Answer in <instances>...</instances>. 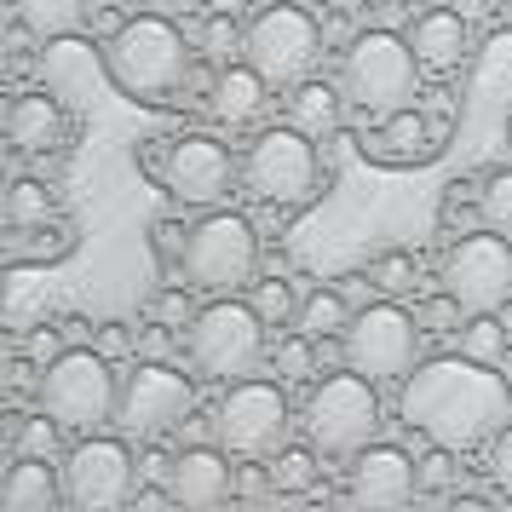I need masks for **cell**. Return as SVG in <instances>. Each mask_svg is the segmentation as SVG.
Segmentation results:
<instances>
[{
    "label": "cell",
    "mask_w": 512,
    "mask_h": 512,
    "mask_svg": "<svg viewBox=\"0 0 512 512\" xmlns=\"http://www.w3.org/2000/svg\"><path fill=\"white\" fill-rule=\"evenodd\" d=\"M403 426L443 449H489V438L512 420V386L495 374V363L478 357H426L397 392Z\"/></svg>",
    "instance_id": "1"
},
{
    "label": "cell",
    "mask_w": 512,
    "mask_h": 512,
    "mask_svg": "<svg viewBox=\"0 0 512 512\" xmlns=\"http://www.w3.org/2000/svg\"><path fill=\"white\" fill-rule=\"evenodd\" d=\"M104 70L116 81V93L133 98V104H173L190 87L185 29L162 18V12L127 18V24H116L110 47H104Z\"/></svg>",
    "instance_id": "2"
},
{
    "label": "cell",
    "mask_w": 512,
    "mask_h": 512,
    "mask_svg": "<svg viewBox=\"0 0 512 512\" xmlns=\"http://www.w3.org/2000/svg\"><path fill=\"white\" fill-rule=\"evenodd\" d=\"M420 58L409 47V35L397 29H363L346 41V58H340V87H346L351 110H363L369 121L397 116L420 98Z\"/></svg>",
    "instance_id": "3"
},
{
    "label": "cell",
    "mask_w": 512,
    "mask_h": 512,
    "mask_svg": "<svg viewBox=\"0 0 512 512\" xmlns=\"http://www.w3.org/2000/svg\"><path fill=\"white\" fill-rule=\"evenodd\" d=\"M35 397L64 432L87 438L116 426V403H121V380L110 369V351L104 346H70L64 357H52L47 369L35 374Z\"/></svg>",
    "instance_id": "4"
},
{
    "label": "cell",
    "mask_w": 512,
    "mask_h": 512,
    "mask_svg": "<svg viewBox=\"0 0 512 512\" xmlns=\"http://www.w3.org/2000/svg\"><path fill=\"white\" fill-rule=\"evenodd\" d=\"M323 162H317V139L282 121V127H259L254 144L242 150V185L265 208H305L323 196Z\"/></svg>",
    "instance_id": "5"
},
{
    "label": "cell",
    "mask_w": 512,
    "mask_h": 512,
    "mask_svg": "<svg viewBox=\"0 0 512 512\" xmlns=\"http://www.w3.org/2000/svg\"><path fill=\"white\" fill-rule=\"evenodd\" d=\"M300 426L305 438L317 443L323 455L334 461H351L357 449H369L380 438V392H374L369 374H323V380H311V392H305V409H300Z\"/></svg>",
    "instance_id": "6"
},
{
    "label": "cell",
    "mask_w": 512,
    "mask_h": 512,
    "mask_svg": "<svg viewBox=\"0 0 512 512\" xmlns=\"http://www.w3.org/2000/svg\"><path fill=\"white\" fill-rule=\"evenodd\" d=\"M190 363L208 380H248L265 363V317L254 311V300H236V294H213V305H202L190 317Z\"/></svg>",
    "instance_id": "7"
},
{
    "label": "cell",
    "mask_w": 512,
    "mask_h": 512,
    "mask_svg": "<svg viewBox=\"0 0 512 512\" xmlns=\"http://www.w3.org/2000/svg\"><path fill=\"white\" fill-rule=\"evenodd\" d=\"M179 271L202 294H242V288H254V271H259L254 219H242L231 208H208V219L190 225Z\"/></svg>",
    "instance_id": "8"
},
{
    "label": "cell",
    "mask_w": 512,
    "mask_h": 512,
    "mask_svg": "<svg viewBox=\"0 0 512 512\" xmlns=\"http://www.w3.org/2000/svg\"><path fill=\"white\" fill-rule=\"evenodd\" d=\"M420 334L426 328L415 311H403L397 300H369L340 334V357H346V369L369 374L374 386H403L415 374Z\"/></svg>",
    "instance_id": "9"
},
{
    "label": "cell",
    "mask_w": 512,
    "mask_h": 512,
    "mask_svg": "<svg viewBox=\"0 0 512 512\" xmlns=\"http://www.w3.org/2000/svg\"><path fill=\"white\" fill-rule=\"evenodd\" d=\"M294 432V403L282 380H231V392L213 409V438L231 449L236 461H271Z\"/></svg>",
    "instance_id": "10"
},
{
    "label": "cell",
    "mask_w": 512,
    "mask_h": 512,
    "mask_svg": "<svg viewBox=\"0 0 512 512\" xmlns=\"http://www.w3.org/2000/svg\"><path fill=\"white\" fill-rule=\"evenodd\" d=\"M242 58L271 87H300L305 75H317V64H323V24L305 12L300 0H277V6L254 12Z\"/></svg>",
    "instance_id": "11"
},
{
    "label": "cell",
    "mask_w": 512,
    "mask_h": 512,
    "mask_svg": "<svg viewBox=\"0 0 512 512\" xmlns=\"http://www.w3.org/2000/svg\"><path fill=\"white\" fill-rule=\"evenodd\" d=\"M438 288L455 294L461 311H501L512 305V236L507 231H466L438 259Z\"/></svg>",
    "instance_id": "12"
},
{
    "label": "cell",
    "mask_w": 512,
    "mask_h": 512,
    "mask_svg": "<svg viewBox=\"0 0 512 512\" xmlns=\"http://www.w3.org/2000/svg\"><path fill=\"white\" fill-rule=\"evenodd\" d=\"M196 409V386L185 369L173 363H133L121 374V403H116V426L133 443H162Z\"/></svg>",
    "instance_id": "13"
},
{
    "label": "cell",
    "mask_w": 512,
    "mask_h": 512,
    "mask_svg": "<svg viewBox=\"0 0 512 512\" xmlns=\"http://www.w3.org/2000/svg\"><path fill=\"white\" fill-rule=\"evenodd\" d=\"M127 443H133L127 432L121 438H104V432L75 438V449L64 455V495L75 512H116L139 495V466H133Z\"/></svg>",
    "instance_id": "14"
},
{
    "label": "cell",
    "mask_w": 512,
    "mask_h": 512,
    "mask_svg": "<svg viewBox=\"0 0 512 512\" xmlns=\"http://www.w3.org/2000/svg\"><path fill=\"white\" fill-rule=\"evenodd\" d=\"M162 185L185 208H225L231 190L242 185V162L213 133H185V139H167L162 150Z\"/></svg>",
    "instance_id": "15"
},
{
    "label": "cell",
    "mask_w": 512,
    "mask_h": 512,
    "mask_svg": "<svg viewBox=\"0 0 512 512\" xmlns=\"http://www.w3.org/2000/svg\"><path fill=\"white\" fill-rule=\"evenodd\" d=\"M415 495H420V461H409V449H397V443H369V449L351 455V472H346L351 507L392 512V507H409Z\"/></svg>",
    "instance_id": "16"
},
{
    "label": "cell",
    "mask_w": 512,
    "mask_h": 512,
    "mask_svg": "<svg viewBox=\"0 0 512 512\" xmlns=\"http://www.w3.org/2000/svg\"><path fill=\"white\" fill-rule=\"evenodd\" d=\"M231 449L219 443H196V449H179L173 466H167V501L173 507H190V512H208L219 501H231V461H225Z\"/></svg>",
    "instance_id": "17"
},
{
    "label": "cell",
    "mask_w": 512,
    "mask_h": 512,
    "mask_svg": "<svg viewBox=\"0 0 512 512\" xmlns=\"http://www.w3.org/2000/svg\"><path fill=\"white\" fill-rule=\"evenodd\" d=\"M409 47H415L426 75H455L472 58V18L455 6H426L409 24Z\"/></svg>",
    "instance_id": "18"
},
{
    "label": "cell",
    "mask_w": 512,
    "mask_h": 512,
    "mask_svg": "<svg viewBox=\"0 0 512 512\" xmlns=\"http://www.w3.org/2000/svg\"><path fill=\"white\" fill-rule=\"evenodd\" d=\"M6 139L18 156H47V150H64L70 139V116L52 93H18L12 110H6Z\"/></svg>",
    "instance_id": "19"
},
{
    "label": "cell",
    "mask_w": 512,
    "mask_h": 512,
    "mask_svg": "<svg viewBox=\"0 0 512 512\" xmlns=\"http://www.w3.org/2000/svg\"><path fill=\"white\" fill-rule=\"evenodd\" d=\"M438 150L443 144H438V133H432V116H420V104L397 110V116H380L374 133H363V156L392 162V167L426 162V156H438Z\"/></svg>",
    "instance_id": "20"
},
{
    "label": "cell",
    "mask_w": 512,
    "mask_h": 512,
    "mask_svg": "<svg viewBox=\"0 0 512 512\" xmlns=\"http://www.w3.org/2000/svg\"><path fill=\"white\" fill-rule=\"evenodd\" d=\"M58 507H70L64 466H52L47 455H12V472L0 484V512H58Z\"/></svg>",
    "instance_id": "21"
},
{
    "label": "cell",
    "mask_w": 512,
    "mask_h": 512,
    "mask_svg": "<svg viewBox=\"0 0 512 512\" xmlns=\"http://www.w3.org/2000/svg\"><path fill=\"white\" fill-rule=\"evenodd\" d=\"M271 81L242 58V64H219V75H213V93H208V110L213 121H225V127H248V121L265 116V104H271Z\"/></svg>",
    "instance_id": "22"
},
{
    "label": "cell",
    "mask_w": 512,
    "mask_h": 512,
    "mask_svg": "<svg viewBox=\"0 0 512 512\" xmlns=\"http://www.w3.org/2000/svg\"><path fill=\"white\" fill-rule=\"evenodd\" d=\"M346 87H334V81H317V75H305L300 87H288V121L305 127L311 139H328V133H340V116H346Z\"/></svg>",
    "instance_id": "23"
},
{
    "label": "cell",
    "mask_w": 512,
    "mask_h": 512,
    "mask_svg": "<svg viewBox=\"0 0 512 512\" xmlns=\"http://www.w3.org/2000/svg\"><path fill=\"white\" fill-rule=\"evenodd\" d=\"M12 6H18V24H24L35 41L75 35V29L93 18V0H12Z\"/></svg>",
    "instance_id": "24"
},
{
    "label": "cell",
    "mask_w": 512,
    "mask_h": 512,
    "mask_svg": "<svg viewBox=\"0 0 512 512\" xmlns=\"http://www.w3.org/2000/svg\"><path fill=\"white\" fill-rule=\"evenodd\" d=\"M317 443L305 438V443H282L277 455L265 461V489L271 495H305V489L317 484Z\"/></svg>",
    "instance_id": "25"
},
{
    "label": "cell",
    "mask_w": 512,
    "mask_h": 512,
    "mask_svg": "<svg viewBox=\"0 0 512 512\" xmlns=\"http://www.w3.org/2000/svg\"><path fill=\"white\" fill-rule=\"evenodd\" d=\"M351 317H357V305H351L346 294H340V282H334V288H311V294H300V323L294 328H305L311 340H340Z\"/></svg>",
    "instance_id": "26"
},
{
    "label": "cell",
    "mask_w": 512,
    "mask_h": 512,
    "mask_svg": "<svg viewBox=\"0 0 512 512\" xmlns=\"http://www.w3.org/2000/svg\"><path fill=\"white\" fill-rule=\"evenodd\" d=\"M455 340H461L466 357H478V363H507V323L495 317V311H466V323L455 328Z\"/></svg>",
    "instance_id": "27"
},
{
    "label": "cell",
    "mask_w": 512,
    "mask_h": 512,
    "mask_svg": "<svg viewBox=\"0 0 512 512\" xmlns=\"http://www.w3.org/2000/svg\"><path fill=\"white\" fill-rule=\"evenodd\" d=\"M58 219V196L41 179H12L6 190V225H47Z\"/></svg>",
    "instance_id": "28"
},
{
    "label": "cell",
    "mask_w": 512,
    "mask_h": 512,
    "mask_svg": "<svg viewBox=\"0 0 512 512\" xmlns=\"http://www.w3.org/2000/svg\"><path fill=\"white\" fill-rule=\"evenodd\" d=\"M374 288L386 294V300H403V294H415V277H420V259L409 254V248H392V254H380L369 265Z\"/></svg>",
    "instance_id": "29"
},
{
    "label": "cell",
    "mask_w": 512,
    "mask_h": 512,
    "mask_svg": "<svg viewBox=\"0 0 512 512\" xmlns=\"http://www.w3.org/2000/svg\"><path fill=\"white\" fill-rule=\"evenodd\" d=\"M478 219H484L489 231L512 236V167L484 173V185H478Z\"/></svg>",
    "instance_id": "30"
},
{
    "label": "cell",
    "mask_w": 512,
    "mask_h": 512,
    "mask_svg": "<svg viewBox=\"0 0 512 512\" xmlns=\"http://www.w3.org/2000/svg\"><path fill=\"white\" fill-rule=\"evenodd\" d=\"M58 420L41 409V415H12V455H58Z\"/></svg>",
    "instance_id": "31"
},
{
    "label": "cell",
    "mask_w": 512,
    "mask_h": 512,
    "mask_svg": "<svg viewBox=\"0 0 512 512\" xmlns=\"http://www.w3.org/2000/svg\"><path fill=\"white\" fill-rule=\"evenodd\" d=\"M254 311L265 317V328H288V323H300V294H294V282H254Z\"/></svg>",
    "instance_id": "32"
},
{
    "label": "cell",
    "mask_w": 512,
    "mask_h": 512,
    "mask_svg": "<svg viewBox=\"0 0 512 512\" xmlns=\"http://www.w3.org/2000/svg\"><path fill=\"white\" fill-rule=\"evenodd\" d=\"M242 41H248V29H236V12H208V24L196 35L202 58H213V64H231V52H242Z\"/></svg>",
    "instance_id": "33"
},
{
    "label": "cell",
    "mask_w": 512,
    "mask_h": 512,
    "mask_svg": "<svg viewBox=\"0 0 512 512\" xmlns=\"http://www.w3.org/2000/svg\"><path fill=\"white\" fill-rule=\"evenodd\" d=\"M271 363H277V380H311V374H317V340H311L305 328H294L288 340H277Z\"/></svg>",
    "instance_id": "34"
},
{
    "label": "cell",
    "mask_w": 512,
    "mask_h": 512,
    "mask_svg": "<svg viewBox=\"0 0 512 512\" xmlns=\"http://www.w3.org/2000/svg\"><path fill=\"white\" fill-rule=\"evenodd\" d=\"M484 472H489V484H495V489H501V495L512 501V420L501 426V432H495V438H489Z\"/></svg>",
    "instance_id": "35"
},
{
    "label": "cell",
    "mask_w": 512,
    "mask_h": 512,
    "mask_svg": "<svg viewBox=\"0 0 512 512\" xmlns=\"http://www.w3.org/2000/svg\"><path fill=\"white\" fill-rule=\"evenodd\" d=\"M415 317H420V328H426V334H455V328L466 323L461 300H455V294H443V288H438V294H432L426 305H420Z\"/></svg>",
    "instance_id": "36"
},
{
    "label": "cell",
    "mask_w": 512,
    "mask_h": 512,
    "mask_svg": "<svg viewBox=\"0 0 512 512\" xmlns=\"http://www.w3.org/2000/svg\"><path fill=\"white\" fill-rule=\"evenodd\" d=\"M455 466H461V449L432 443V449L420 455V489H449V484H455Z\"/></svg>",
    "instance_id": "37"
},
{
    "label": "cell",
    "mask_w": 512,
    "mask_h": 512,
    "mask_svg": "<svg viewBox=\"0 0 512 512\" xmlns=\"http://www.w3.org/2000/svg\"><path fill=\"white\" fill-rule=\"evenodd\" d=\"M185 288H190V282H185ZM185 288H162V294L150 300V317H156L162 328H185L190 317H196V311H190V294H185Z\"/></svg>",
    "instance_id": "38"
},
{
    "label": "cell",
    "mask_w": 512,
    "mask_h": 512,
    "mask_svg": "<svg viewBox=\"0 0 512 512\" xmlns=\"http://www.w3.org/2000/svg\"><path fill=\"white\" fill-rule=\"evenodd\" d=\"M29 357H35L41 369H47L52 357H64V340H58V328H47V323L29 328Z\"/></svg>",
    "instance_id": "39"
},
{
    "label": "cell",
    "mask_w": 512,
    "mask_h": 512,
    "mask_svg": "<svg viewBox=\"0 0 512 512\" xmlns=\"http://www.w3.org/2000/svg\"><path fill=\"white\" fill-rule=\"evenodd\" d=\"M340 294L363 311V305H369V294H374V277H340Z\"/></svg>",
    "instance_id": "40"
},
{
    "label": "cell",
    "mask_w": 512,
    "mask_h": 512,
    "mask_svg": "<svg viewBox=\"0 0 512 512\" xmlns=\"http://www.w3.org/2000/svg\"><path fill=\"white\" fill-rule=\"evenodd\" d=\"M127 346H133V334H127V323H110V328H104V351H110V357H121Z\"/></svg>",
    "instance_id": "41"
},
{
    "label": "cell",
    "mask_w": 512,
    "mask_h": 512,
    "mask_svg": "<svg viewBox=\"0 0 512 512\" xmlns=\"http://www.w3.org/2000/svg\"><path fill=\"white\" fill-rule=\"evenodd\" d=\"M202 6H208V12H236V18H242L254 0H202Z\"/></svg>",
    "instance_id": "42"
},
{
    "label": "cell",
    "mask_w": 512,
    "mask_h": 512,
    "mask_svg": "<svg viewBox=\"0 0 512 512\" xmlns=\"http://www.w3.org/2000/svg\"><path fill=\"white\" fill-rule=\"evenodd\" d=\"M507 150H512V127H507Z\"/></svg>",
    "instance_id": "43"
}]
</instances>
